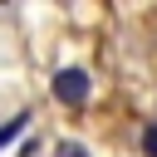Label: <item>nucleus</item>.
Here are the masks:
<instances>
[{
    "label": "nucleus",
    "instance_id": "nucleus-1",
    "mask_svg": "<svg viewBox=\"0 0 157 157\" xmlns=\"http://www.w3.org/2000/svg\"><path fill=\"white\" fill-rule=\"evenodd\" d=\"M88 88H93V78H88L83 69H59L54 83H49L54 103H64V108H83V103H88Z\"/></svg>",
    "mask_w": 157,
    "mask_h": 157
},
{
    "label": "nucleus",
    "instance_id": "nucleus-3",
    "mask_svg": "<svg viewBox=\"0 0 157 157\" xmlns=\"http://www.w3.org/2000/svg\"><path fill=\"white\" fill-rule=\"evenodd\" d=\"M142 157H157V118L142 128Z\"/></svg>",
    "mask_w": 157,
    "mask_h": 157
},
{
    "label": "nucleus",
    "instance_id": "nucleus-4",
    "mask_svg": "<svg viewBox=\"0 0 157 157\" xmlns=\"http://www.w3.org/2000/svg\"><path fill=\"white\" fill-rule=\"evenodd\" d=\"M59 152H64V157H83V147H74V142H64Z\"/></svg>",
    "mask_w": 157,
    "mask_h": 157
},
{
    "label": "nucleus",
    "instance_id": "nucleus-2",
    "mask_svg": "<svg viewBox=\"0 0 157 157\" xmlns=\"http://www.w3.org/2000/svg\"><path fill=\"white\" fill-rule=\"evenodd\" d=\"M25 128H29V113H20V118H10V123L0 128V147H5V142H15V137H20Z\"/></svg>",
    "mask_w": 157,
    "mask_h": 157
}]
</instances>
